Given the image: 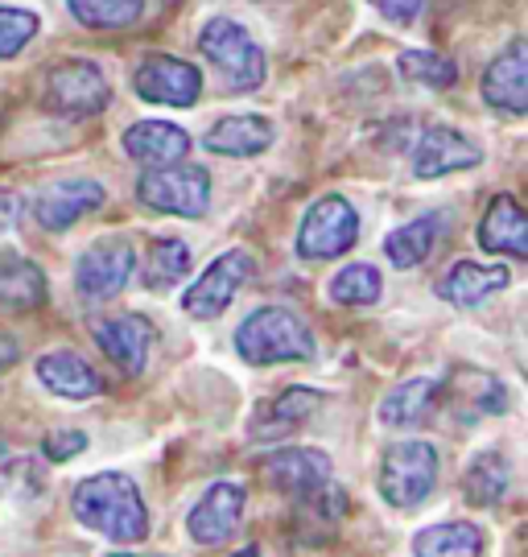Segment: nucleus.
Returning <instances> with one entry per match:
<instances>
[{"instance_id":"1","label":"nucleus","mask_w":528,"mask_h":557,"mask_svg":"<svg viewBox=\"0 0 528 557\" xmlns=\"http://www.w3.org/2000/svg\"><path fill=\"white\" fill-rule=\"evenodd\" d=\"M71 508L91 533L108 541H140L149 533V512L140 504L137 483L120 471L83 479L71 496Z\"/></svg>"},{"instance_id":"2","label":"nucleus","mask_w":528,"mask_h":557,"mask_svg":"<svg viewBox=\"0 0 528 557\" xmlns=\"http://www.w3.org/2000/svg\"><path fill=\"white\" fill-rule=\"evenodd\" d=\"M235 351L248 363H285V359H310L314 356V335L310 326L281 310V306H265L253 310L235 331Z\"/></svg>"},{"instance_id":"3","label":"nucleus","mask_w":528,"mask_h":557,"mask_svg":"<svg viewBox=\"0 0 528 557\" xmlns=\"http://www.w3.org/2000/svg\"><path fill=\"white\" fill-rule=\"evenodd\" d=\"M198 50L223 71V79H228L232 91H256L265 83V71H269L265 50L256 46L253 34L240 21L232 17L207 21L202 34H198Z\"/></svg>"},{"instance_id":"4","label":"nucleus","mask_w":528,"mask_h":557,"mask_svg":"<svg viewBox=\"0 0 528 557\" xmlns=\"http://www.w3.org/2000/svg\"><path fill=\"white\" fill-rule=\"evenodd\" d=\"M137 195L145 207L165 211V215H182V220H198L211 202V178L198 165H154L149 174H140Z\"/></svg>"},{"instance_id":"5","label":"nucleus","mask_w":528,"mask_h":557,"mask_svg":"<svg viewBox=\"0 0 528 557\" xmlns=\"http://www.w3.org/2000/svg\"><path fill=\"white\" fill-rule=\"evenodd\" d=\"M438 483V450L430 442H396L380 467V492L392 508H417Z\"/></svg>"},{"instance_id":"6","label":"nucleus","mask_w":528,"mask_h":557,"mask_svg":"<svg viewBox=\"0 0 528 557\" xmlns=\"http://www.w3.org/2000/svg\"><path fill=\"white\" fill-rule=\"evenodd\" d=\"M355 239H359L355 207L347 199H339V195H327V199L314 202L302 227H297V252L306 260H331L343 257Z\"/></svg>"},{"instance_id":"7","label":"nucleus","mask_w":528,"mask_h":557,"mask_svg":"<svg viewBox=\"0 0 528 557\" xmlns=\"http://www.w3.org/2000/svg\"><path fill=\"white\" fill-rule=\"evenodd\" d=\"M133 269H137V252H133L128 239H120V236L99 239V244H91V248L78 257L75 285L87 301H108L128 285Z\"/></svg>"},{"instance_id":"8","label":"nucleus","mask_w":528,"mask_h":557,"mask_svg":"<svg viewBox=\"0 0 528 557\" xmlns=\"http://www.w3.org/2000/svg\"><path fill=\"white\" fill-rule=\"evenodd\" d=\"M133 91L145 103H165V108H191L202 91L198 66L174 59V54H149L133 71Z\"/></svg>"},{"instance_id":"9","label":"nucleus","mask_w":528,"mask_h":557,"mask_svg":"<svg viewBox=\"0 0 528 557\" xmlns=\"http://www.w3.org/2000/svg\"><path fill=\"white\" fill-rule=\"evenodd\" d=\"M253 277V257L248 252H223L202 269V277L191 285V294L182 298L191 319H219L228 310V301L240 294V285Z\"/></svg>"},{"instance_id":"10","label":"nucleus","mask_w":528,"mask_h":557,"mask_svg":"<svg viewBox=\"0 0 528 557\" xmlns=\"http://www.w3.org/2000/svg\"><path fill=\"white\" fill-rule=\"evenodd\" d=\"M46 100L54 112H66V116H96L108 108V79L96 62H62L50 71Z\"/></svg>"},{"instance_id":"11","label":"nucleus","mask_w":528,"mask_h":557,"mask_svg":"<svg viewBox=\"0 0 528 557\" xmlns=\"http://www.w3.org/2000/svg\"><path fill=\"white\" fill-rule=\"evenodd\" d=\"M103 207V186L91 178H66L46 186L38 199H34V215L46 232H66L75 227L83 215H91Z\"/></svg>"},{"instance_id":"12","label":"nucleus","mask_w":528,"mask_h":557,"mask_svg":"<svg viewBox=\"0 0 528 557\" xmlns=\"http://www.w3.org/2000/svg\"><path fill=\"white\" fill-rule=\"evenodd\" d=\"M479 145L470 137H463L458 128H446V124H433L421 133L417 149H413V174L417 178H442V174H454V170H470L479 165Z\"/></svg>"},{"instance_id":"13","label":"nucleus","mask_w":528,"mask_h":557,"mask_svg":"<svg viewBox=\"0 0 528 557\" xmlns=\"http://www.w3.org/2000/svg\"><path fill=\"white\" fill-rule=\"evenodd\" d=\"M483 100L508 116H520L528 108V46L520 38L508 41L504 54H495V62L483 75Z\"/></svg>"},{"instance_id":"14","label":"nucleus","mask_w":528,"mask_h":557,"mask_svg":"<svg viewBox=\"0 0 528 557\" xmlns=\"http://www.w3.org/2000/svg\"><path fill=\"white\" fill-rule=\"evenodd\" d=\"M244 499H248V492L240 483H228V479L211 483L207 496L198 499V508L191 512V537L198 545H219L244 517Z\"/></svg>"},{"instance_id":"15","label":"nucleus","mask_w":528,"mask_h":557,"mask_svg":"<svg viewBox=\"0 0 528 557\" xmlns=\"http://www.w3.org/2000/svg\"><path fill=\"white\" fill-rule=\"evenodd\" d=\"M99 351L116 363L120 372H140L145 359H149V343H154V326L140 319V314H112L96 326Z\"/></svg>"},{"instance_id":"16","label":"nucleus","mask_w":528,"mask_h":557,"mask_svg":"<svg viewBox=\"0 0 528 557\" xmlns=\"http://www.w3.org/2000/svg\"><path fill=\"white\" fill-rule=\"evenodd\" d=\"M265 479L290 492V496H306L314 487L331 483V458L310 446H294V450H277L265 458Z\"/></svg>"},{"instance_id":"17","label":"nucleus","mask_w":528,"mask_h":557,"mask_svg":"<svg viewBox=\"0 0 528 557\" xmlns=\"http://www.w3.org/2000/svg\"><path fill=\"white\" fill-rule=\"evenodd\" d=\"M479 244L488 252H500V257H528V220L512 195H495L491 199L488 215L479 223Z\"/></svg>"},{"instance_id":"18","label":"nucleus","mask_w":528,"mask_h":557,"mask_svg":"<svg viewBox=\"0 0 528 557\" xmlns=\"http://www.w3.org/2000/svg\"><path fill=\"white\" fill-rule=\"evenodd\" d=\"M124 149L140 165H174L191 153V137L165 120H140L124 133Z\"/></svg>"},{"instance_id":"19","label":"nucleus","mask_w":528,"mask_h":557,"mask_svg":"<svg viewBox=\"0 0 528 557\" xmlns=\"http://www.w3.org/2000/svg\"><path fill=\"white\" fill-rule=\"evenodd\" d=\"M38 380L66 400H91L103 393V380L96 376V368L75 351H50L38 359Z\"/></svg>"},{"instance_id":"20","label":"nucleus","mask_w":528,"mask_h":557,"mask_svg":"<svg viewBox=\"0 0 528 557\" xmlns=\"http://www.w3.org/2000/svg\"><path fill=\"white\" fill-rule=\"evenodd\" d=\"M202 145L219 158H256L273 145V124L265 116H253V112L248 116H223L202 137Z\"/></svg>"},{"instance_id":"21","label":"nucleus","mask_w":528,"mask_h":557,"mask_svg":"<svg viewBox=\"0 0 528 557\" xmlns=\"http://www.w3.org/2000/svg\"><path fill=\"white\" fill-rule=\"evenodd\" d=\"M508 281V269H500V264L488 269V264H475V260H458L446 269V277L438 281V294L454 306H479L483 298L500 294Z\"/></svg>"},{"instance_id":"22","label":"nucleus","mask_w":528,"mask_h":557,"mask_svg":"<svg viewBox=\"0 0 528 557\" xmlns=\"http://www.w3.org/2000/svg\"><path fill=\"white\" fill-rule=\"evenodd\" d=\"M322 405V397L314 388H285L277 400H269L253 421V438H285L294 425L310 418L314 409Z\"/></svg>"},{"instance_id":"23","label":"nucleus","mask_w":528,"mask_h":557,"mask_svg":"<svg viewBox=\"0 0 528 557\" xmlns=\"http://www.w3.org/2000/svg\"><path fill=\"white\" fill-rule=\"evenodd\" d=\"M463 413V418H479V413H504L508 409V400H504V384L488 372H458L451 376V397H446Z\"/></svg>"},{"instance_id":"24","label":"nucleus","mask_w":528,"mask_h":557,"mask_svg":"<svg viewBox=\"0 0 528 557\" xmlns=\"http://www.w3.org/2000/svg\"><path fill=\"white\" fill-rule=\"evenodd\" d=\"M0 301L13 306V310L46 301V277H41V269L34 260L17 257V252L0 257Z\"/></svg>"},{"instance_id":"25","label":"nucleus","mask_w":528,"mask_h":557,"mask_svg":"<svg viewBox=\"0 0 528 557\" xmlns=\"http://www.w3.org/2000/svg\"><path fill=\"white\" fill-rule=\"evenodd\" d=\"M438 232H442V220L430 215V220H413L405 227H396L389 239H384V252L396 269H417L421 260H430V252L438 248Z\"/></svg>"},{"instance_id":"26","label":"nucleus","mask_w":528,"mask_h":557,"mask_svg":"<svg viewBox=\"0 0 528 557\" xmlns=\"http://www.w3.org/2000/svg\"><path fill=\"white\" fill-rule=\"evenodd\" d=\"M417 557H483V537L475 524H433L413 541Z\"/></svg>"},{"instance_id":"27","label":"nucleus","mask_w":528,"mask_h":557,"mask_svg":"<svg viewBox=\"0 0 528 557\" xmlns=\"http://www.w3.org/2000/svg\"><path fill=\"white\" fill-rule=\"evenodd\" d=\"M438 400V384L433 380H405L396 393H389V400L380 405V421L384 425H413L433 409Z\"/></svg>"},{"instance_id":"28","label":"nucleus","mask_w":528,"mask_h":557,"mask_svg":"<svg viewBox=\"0 0 528 557\" xmlns=\"http://www.w3.org/2000/svg\"><path fill=\"white\" fill-rule=\"evenodd\" d=\"M87 29H124L145 13V0H66Z\"/></svg>"},{"instance_id":"29","label":"nucleus","mask_w":528,"mask_h":557,"mask_svg":"<svg viewBox=\"0 0 528 557\" xmlns=\"http://www.w3.org/2000/svg\"><path fill=\"white\" fill-rule=\"evenodd\" d=\"M191 273V248L182 239H157L149 252V269H145V285L149 289H170Z\"/></svg>"},{"instance_id":"30","label":"nucleus","mask_w":528,"mask_h":557,"mask_svg":"<svg viewBox=\"0 0 528 557\" xmlns=\"http://www.w3.org/2000/svg\"><path fill=\"white\" fill-rule=\"evenodd\" d=\"M463 487H467L470 504H495L508 492V462L500 455H479L470 462Z\"/></svg>"},{"instance_id":"31","label":"nucleus","mask_w":528,"mask_h":557,"mask_svg":"<svg viewBox=\"0 0 528 557\" xmlns=\"http://www.w3.org/2000/svg\"><path fill=\"white\" fill-rule=\"evenodd\" d=\"M401 75L409 83H421V87H451L458 79V66H454L446 54H430V50H405L401 59Z\"/></svg>"},{"instance_id":"32","label":"nucleus","mask_w":528,"mask_h":557,"mask_svg":"<svg viewBox=\"0 0 528 557\" xmlns=\"http://www.w3.org/2000/svg\"><path fill=\"white\" fill-rule=\"evenodd\" d=\"M384 289V281L372 264H347L339 277L331 281V298L343 301V306H372Z\"/></svg>"},{"instance_id":"33","label":"nucleus","mask_w":528,"mask_h":557,"mask_svg":"<svg viewBox=\"0 0 528 557\" xmlns=\"http://www.w3.org/2000/svg\"><path fill=\"white\" fill-rule=\"evenodd\" d=\"M34 34H38V17L34 13H25V9H0V59L21 54Z\"/></svg>"},{"instance_id":"34","label":"nucleus","mask_w":528,"mask_h":557,"mask_svg":"<svg viewBox=\"0 0 528 557\" xmlns=\"http://www.w3.org/2000/svg\"><path fill=\"white\" fill-rule=\"evenodd\" d=\"M372 4L389 21H396V25H409V21H417V13H421L426 0H372Z\"/></svg>"},{"instance_id":"35","label":"nucleus","mask_w":528,"mask_h":557,"mask_svg":"<svg viewBox=\"0 0 528 557\" xmlns=\"http://www.w3.org/2000/svg\"><path fill=\"white\" fill-rule=\"evenodd\" d=\"M78 450H87V438L75 434V430H71V434H50V438H46V455L54 458V462H59V458L78 455Z\"/></svg>"},{"instance_id":"36","label":"nucleus","mask_w":528,"mask_h":557,"mask_svg":"<svg viewBox=\"0 0 528 557\" xmlns=\"http://www.w3.org/2000/svg\"><path fill=\"white\" fill-rule=\"evenodd\" d=\"M21 215V202L13 190H0V227H13Z\"/></svg>"},{"instance_id":"37","label":"nucleus","mask_w":528,"mask_h":557,"mask_svg":"<svg viewBox=\"0 0 528 557\" xmlns=\"http://www.w3.org/2000/svg\"><path fill=\"white\" fill-rule=\"evenodd\" d=\"M13 363H17V343H13L9 335H0V372L13 368Z\"/></svg>"},{"instance_id":"38","label":"nucleus","mask_w":528,"mask_h":557,"mask_svg":"<svg viewBox=\"0 0 528 557\" xmlns=\"http://www.w3.org/2000/svg\"><path fill=\"white\" fill-rule=\"evenodd\" d=\"M232 557H260V549H256V545H248V549H240V554H232Z\"/></svg>"},{"instance_id":"39","label":"nucleus","mask_w":528,"mask_h":557,"mask_svg":"<svg viewBox=\"0 0 528 557\" xmlns=\"http://www.w3.org/2000/svg\"><path fill=\"white\" fill-rule=\"evenodd\" d=\"M116 557H124V554H116Z\"/></svg>"}]
</instances>
